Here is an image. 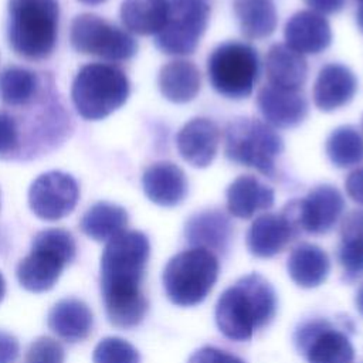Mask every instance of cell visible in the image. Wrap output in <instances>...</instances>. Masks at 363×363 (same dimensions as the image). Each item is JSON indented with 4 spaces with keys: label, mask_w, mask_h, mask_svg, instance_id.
<instances>
[{
    "label": "cell",
    "mask_w": 363,
    "mask_h": 363,
    "mask_svg": "<svg viewBox=\"0 0 363 363\" xmlns=\"http://www.w3.org/2000/svg\"><path fill=\"white\" fill-rule=\"evenodd\" d=\"M149 255V240L136 230L118 234L102 251L101 291L106 316L116 328H135L147 312L142 282Z\"/></svg>",
    "instance_id": "cell-1"
},
{
    "label": "cell",
    "mask_w": 363,
    "mask_h": 363,
    "mask_svg": "<svg viewBox=\"0 0 363 363\" xmlns=\"http://www.w3.org/2000/svg\"><path fill=\"white\" fill-rule=\"evenodd\" d=\"M277 309L274 286L261 274L251 272L238 278L220 295L214 318L218 330L227 339L245 342L272 322Z\"/></svg>",
    "instance_id": "cell-2"
},
{
    "label": "cell",
    "mask_w": 363,
    "mask_h": 363,
    "mask_svg": "<svg viewBox=\"0 0 363 363\" xmlns=\"http://www.w3.org/2000/svg\"><path fill=\"white\" fill-rule=\"evenodd\" d=\"M58 0H9L7 40L11 50L33 61L48 58L57 44Z\"/></svg>",
    "instance_id": "cell-3"
},
{
    "label": "cell",
    "mask_w": 363,
    "mask_h": 363,
    "mask_svg": "<svg viewBox=\"0 0 363 363\" xmlns=\"http://www.w3.org/2000/svg\"><path fill=\"white\" fill-rule=\"evenodd\" d=\"M129 92V79L119 67L91 62L77 72L71 99L79 116L86 121H99L119 109L126 102Z\"/></svg>",
    "instance_id": "cell-4"
},
{
    "label": "cell",
    "mask_w": 363,
    "mask_h": 363,
    "mask_svg": "<svg viewBox=\"0 0 363 363\" xmlns=\"http://www.w3.org/2000/svg\"><path fill=\"white\" fill-rule=\"evenodd\" d=\"M220 264L214 252L189 248L173 255L163 269V288L169 301L177 306L201 303L218 278Z\"/></svg>",
    "instance_id": "cell-5"
},
{
    "label": "cell",
    "mask_w": 363,
    "mask_h": 363,
    "mask_svg": "<svg viewBox=\"0 0 363 363\" xmlns=\"http://www.w3.org/2000/svg\"><path fill=\"white\" fill-rule=\"evenodd\" d=\"M77 252L72 234L64 228H47L35 234L31 251L17 265V279L30 292H45L58 281Z\"/></svg>",
    "instance_id": "cell-6"
},
{
    "label": "cell",
    "mask_w": 363,
    "mask_h": 363,
    "mask_svg": "<svg viewBox=\"0 0 363 363\" xmlns=\"http://www.w3.org/2000/svg\"><path fill=\"white\" fill-rule=\"evenodd\" d=\"M284 142L272 126L252 118H237L225 128V156L238 164L252 167L264 176L275 174V163Z\"/></svg>",
    "instance_id": "cell-7"
},
{
    "label": "cell",
    "mask_w": 363,
    "mask_h": 363,
    "mask_svg": "<svg viewBox=\"0 0 363 363\" xmlns=\"http://www.w3.org/2000/svg\"><path fill=\"white\" fill-rule=\"evenodd\" d=\"M257 51L244 43L230 41L218 45L207 61L213 88L223 96L242 99L251 95L258 78Z\"/></svg>",
    "instance_id": "cell-8"
},
{
    "label": "cell",
    "mask_w": 363,
    "mask_h": 363,
    "mask_svg": "<svg viewBox=\"0 0 363 363\" xmlns=\"http://www.w3.org/2000/svg\"><path fill=\"white\" fill-rule=\"evenodd\" d=\"M69 40L75 51L108 61H126L138 51L136 40L128 31L91 13L72 20Z\"/></svg>",
    "instance_id": "cell-9"
},
{
    "label": "cell",
    "mask_w": 363,
    "mask_h": 363,
    "mask_svg": "<svg viewBox=\"0 0 363 363\" xmlns=\"http://www.w3.org/2000/svg\"><path fill=\"white\" fill-rule=\"evenodd\" d=\"M164 27L156 34V47L167 55H187L197 48L210 18L206 0H167Z\"/></svg>",
    "instance_id": "cell-10"
},
{
    "label": "cell",
    "mask_w": 363,
    "mask_h": 363,
    "mask_svg": "<svg viewBox=\"0 0 363 363\" xmlns=\"http://www.w3.org/2000/svg\"><path fill=\"white\" fill-rule=\"evenodd\" d=\"M343 210L345 200L340 191L330 184H320L313 187L306 197L286 203L281 213L298 233L319 235L336 225Z\"/></svg>",
    "instance_id": "cell-11"
},
{
    "label": "cell",
    "mask_w": 363,
    "mask_h": 363,
    "mask_svg": "<svg viewBox=\"0 0 363 363\" xmlns=\"http://www.w3.org/2000/svg\"><path fill=\"white\" fill-rule=\"evenodd\" d=\"M294 343L308 363H352L354 359L349 336L323 318L302 322L294 333Z\"/></svg>",
    "instance_id": "cell-12"
},
{
    "label": "cell",
    "mask_w": 363,
    "mask_h": 363,
    "mask_svg": "<svg viewBox=\"0 0 363 363\" xmlns=\"http://www.w3.org/2000/svg\"><path fill=\"white\" fill-rule=\"evenodd\" d=\"M79 187L64 172L51 170L40 174L28 189V206L41 220L55 221L68 216L77 206Z\"/></svg>",
    "instance_id": "cell-13"
},
{
    "label": "cell",
    "mask_w": 363,
    "mask_h": 363,
    "mask_svg": "<svg viewBox=\"0 0 363 363\" xmlns=\"http://www.w3.org/2000/svg\"><path fill=\"white\" fill-rule=\"evenodd\" d=\"M257 105L265 122L279 129L295 128L308 115V102L299 89H285L271 84L258 91Z\"/></svg>",
    "instance_id": "cell-14"
},
{
    "label": "cell",
    "mask_w": 363,
    "mask_h": 363,
    "mask_svg": "<svg viewBox=\"0 0 363 363\" xmlns=\"http://www.w3.org/2000/svg\"><path fill=\"white\" fill-rule=\"evenodd\" d=\"M299 233L279 213H265L258 216L247 231V248L258 258H271L279 254Z\"/></svg>",
    "instance_id": "cell-15"
},
{
    "label": "cell",
    "mask_w": 363,
    "mask_h": 363,
    "mask_svg": "<svg viewBox=\"0 0 363 363\" xmlns=\"http://www.w3.org/2000/svg\"><path fill=\"white\" fill-rule=\"evenodd\" d=\"M218 126L207 118H194L183 125L176 136L180 156L193 167H207L217 155Z\"/></svg>",
    "instance_id": "cell-16"
},
{
    "label": "cell",
    "mask_w": 363,
    "mask_h": 363,
    "mask_svg": "<svg viewBox=\"0 0 363 363\" xmlns=\"http://www.w3.org/2000/svg\"><path fill=\"white\" fill-rule=\"evenodd\" d=\"M285 44L299 54H319L332 41L328 20L312 10H302L289 17L284 28Z\"/></svg>",
    "instance_id": "cell-17"
},
{
    "label": "cell",
    "mask_w": 363,
    "mask_h": 363,
    "mask_svg": "<svg viewBox=\"0 0 363 363\" xmlns=\"http://www.w3.org/2000/svg\"><path fill=\"white\" fill-rule=\"evenodd\" d=\"M357 89L354 74L342 64L325 65L313 84V104L323 112H330L349 104Z\"/></svg>",
    "instance_id": "cell-18"
},
{
    "label": "cell",
    "mask_w": 363,
    "mask_h": 363,
    "mask_svg": "<svg viewBox=\"0 0 363 363\" xmlns=\"http://www.w3.org/2000/svg\"><path fill=\"white\" fill-rule=\"evenodd\" d=\"M146 197L162 207H173L182 203L187 194L184 172L172 162H156L142 176Z\"/></svg>",
    "instance_id": "cell-19"
},
{
    "label": "cell",
    "mask_w": 363,
    "mask_h": 363,
    "mask_svg": "<svg viewBox=\"0 0 363 363\" xmlns=\"http://www.w3.org/2000/svg\"><path fill=\"white\" fill-rule=\"evenodd\" d=\"M231 234V223L220 210L196 213L187 220L184 227L186 240L193 248H204L211 252H225Z\"/></svg>",
    "instance_id": "cell-20"
},
{
    "label": "cell",
    "mask_w": 363,
    "mask_h": 363,
    "mask_svg": "<svg viewBox=\"0 0 363 363\" xmlns=\"http://www.w3.org/2000/svg\"><path fill=\"white\" fill-rule=\"evenodd\" d=\"M227 210L237 218H251L272 207L275 194L271 187L250 174L238 176L227 189Z\"/></svg>",
    "instance_id": "cell-21"
},
{
    "label": "cell",
    "mask_w": 363,
    "mask_h": 363,
    "mask_svg": "<svg viewBox=\"0 0 363 363\" xmlns=\"http://www.w3.org/2000/svg\"><path fill=\"white\" fill-rule=\"evenodd\" d=\"M48 328L67 342L85 339L94 325V315L88 305L75 298H65L54 303L48 312Z\"/></svg>",
    "instance_id": "cell-22"
},
{
    "label": "cell",
    "mask_w": 363,
    "mask_h": 363,
    "mask_svg": "<svg viewBox=\"0 0 363 363\" xmlns=\"http://www.w3.org/2000/svg\"><path fill=\"white\" fill-rule=\"evenodd\" d=\"M265 68L269 84L285 89H301L308 75L303 55L282 43L269 47L265 57Z\"/></svg>",
    "instance_id": "cell-23"
},
{
    "label": "cell",
    "mask_w": 363,
    "mask_h": 363,
    "mask_svg": "<svg viewBox=\"0 0 363 363\" xmlns=\"http://www.w3.org/2000/svg\"><path fill=\"white\" fill-rule=\"evenodd\" d=\"M288 275L301 288H316L325 282L330 271L328 254L316 244H298L286 262Z\"/></svg>",
    "instance_id": "cell-24"
},
{
    "label": "cell",
    "mask_w": 363,
    "mask_h": 363,
    "mask_svg": "<svg viewBox=\"0 0 363 363\" xmlns=\"http://www.w3.org/2000/svg\"><path fill=\"white\" fill-rule=\"evenodd\" d=\"M159 89L162 95L174 104H186L200 91V71L187 60H174L159 71Z\"/></svg>",
    "instance_id": "cell-25"
},
{
    "label": "cell",
    "mask_w": 363,
    "mask_h": 363,
    "mask_svg": "<svg viewBox=\"0 0 363 363\" xmlns=\"http://www.w3.org/2000/svg\"><path fill=\"white\" fill-rule=\"evenodd\" d=\"M337 261L347 282L363 277V211H352L343 218Z\"/></svg>",
    "instance_id": "cell-26"
},
{
    "label": "cell",
    "mask_w": 363,
    "mask_h": 363,
    "mask_svg": "<svg viewBox=\"0 0 363 363\" xmlns=\"http://www.w3.org/2000/svg\"><path fill=\"white\" fill-rule=\"evenodd\" d=\"M167 14V0H123L121 4L122 24L139 35H156L164 27Z\"/></svg>",
    "instance_id": "cell-27"
},
{
    "label": "cell",
    "mask_w": 363,
    "mask_h": 363,
    "mask_svg": "<svg viewBox=\"0 0 363 363\" xmlns=\"http://www.w3.org/2000/svg\"><path fill=\"white\" fill-rule=\"evenodd\" d=\"M128 225V213L123 207L98 201L91 206L81 218L82 233L95 241H109L123 233Z\"/></svg>",
    "instance_id": "cell-28"
},
{
    "label": "cell",
    "mask_w": 363,
    "mask_h": 363,
    "mask_svg": "<svg viewBox=\"0 0 363 363\" xmlns=\"http://www.w3.org/2000/svg\"><path fill=\"white\" fill-rule=\"evenodd\" d=\"M234 13L247 38L261 40L277 28L278 14L272 0H235Z\"/></svg>",
    "instance_id": "cell-29"
},
{
    "label": "cell",
    "mask_w": 363,
    "mask_h": 363,
    "mask_svg": "<svg viewBox=\"0 0 363 363\" xmlns=\"http://www.w3.org/2000/svg\"><path fill=\"white\" fill-rule=\"evenodd\" d=\"M40 92V78L23 67H9L0 74V99L10 108L30 105Z\"/></svg>",
    "instance_id": "cell-30"
},
{
    "label": "cell",
    "mask_w": 363,
    "mask_h": 363,
    "mask_svg": "<svg viewBox=\"0 0 363 363\" xmlns=\"http://www.w3.org/2000/svg\"><path fill=\"white\" fill-rule=\"evenodd\" d=\"M326 155L340 169L360 164L363 162L362 135L349 125L333 129L326 140Z\"/></svg>",
    "instance_id": "cell-31"
},
{
    "label": "cell",
    "mask_w": 363,
    "mask_h": 363,
    "mask_svg": "<svg viewBox=\"0 0 363 363\" xmlns=\"http://www.w3.org/2000/svg\"><path fill=\"white\" fill-rule=\"evenodd\" d=\"M92 363H140V354L128 340L118 336H108L95 346Z\"/></svg>",
    "instance_id": "cell-32"
},
{
    "label": "cell",
    "mask_w": 363,
    "mask_h": 363,
    "mask_svg": "<svg viewBox=\"0 0 363 363\" xmlns=\"http://www.w3.org/2000/svg\"><path fill=\"white\" fill-rule=\"evenodd\" d=\"M21 149V133L17 119L0 111V159H10Z\"/></svg>",
    "instance_id": "cell-33"
},
{
    "label": "cell",
    "mask_w": 363,
    "mask_h": 363,
    "mask_svg": "<svg viewBox=\"0 0 363 363\" xmlns=\"http://www.w3.org/2000/svg\"><path fill=\"white\" fill-rule=\"evenodd\" d=\"M27 363H64V349L58 340L41 336L30 345Z\"/></svg>",
    "instance_id": "cell-34"
},
{
    "label": "cell",
    "mask_w": 363,
    "mask_h": 363,
    "mask_svg": "<svg viewBox=\"0 0 363 363\" xmlns=\"http://www.w3.org/2000/svg\"><path fill=\"white\" fill-rule=\"evenodd\" d=\"M187 363H245L241 357L228 353L227 350L204 346L196 350L187 360Z\"/></svg>",
    "instance_id": "cell-35"
},
{
    "label": "cell",
    "mask_w": 363,
    "mask_h": 363,
    "mask_svg": "<svg viewBox=\"0 0 363 363\" xmlns=\"http://www.w3.org/2000/svg\"><path fill=\"white\" fill-rule=\"evenodd\" d=\"M20 346L17 339L4 332L0 330V363H14L18 357Z\"/></svg>",
    "instance_id": "cell-36"
},
{
    "label": "cell",
    "mask_w": 363,
    "mask_h": 363,
    "mask_svg": "<svg viewBox=\"0 0 363 363\" xmlns=\"http://www.w3.org/2000/svg\"><path fill=\"white\" fill-rule=\"evenodd\" d=\"M347 196L357 204L363 206V167L353 170L345 182Z\"/></svg>",
    "instance_id": "cell-37"
},
{
    "label": "cell",
    "mask_w": 363,
    "mask_h": 363,
    "mask_svg": "<svg viewBox=\"0 0 363 363\" xmlns=\"http://www.w3.org/2000/svg\"><path fill=\"white\" fill-rule=\"evenodd\" d=\"M305 4L318 14H333L343 9L345 0H303Z\"/></svg>",
    "instance_id": "cell-38"
},
{
    "label": "cell",
    "mask_w": 363,
    "mask_h": 363,
    "mask_svg": "<svg viewBox=\"0 0 363 363\" xmlns=\"http://www.w3.org/2000/svg\"><path fill=\"white\" fill-rule=\"evenodd\" d=\"M354 303L357 311L363 315V284L359 286L357 292H356V298H354Z\"/></svg>",
    "instance_id": "cell-39"
},
{
    "label": "cell",
    "mask_w": 363,
    "mask_h": 363,
    "mask_svg": "<svg viewBox=\"0 0 363 363\" xmlns=\"http://www.w3.org/2000/svg\"><path fill=\"white\" fill-rule=\"evenodd\" d=\"M356 21H357V26L360 28V31L363 33V3L359 6L357 9V13H356Z\"/></svg>",
    "instance_id": "cell-40"
},
{
    "label": "cell",
    "mask_w": 363,
    "mask_h": 363,
    "mask_svg": "<svg viewBox=\"0 0 363 363\" xmlns=\"http://www.w3.org/2000/svg\"><path fill=\"white\" fill-rule=\"evenodd\" d=\"M4 294H6V281H4L3 274L0 272V302H1L3 298H4Z\"/></svg>",
    "instance_id": "cell-41"
},
{
    "label": "cell",
    "mask_w": 363,
    "mask_h": 363,
    "mask_svg": "<svg viewBox=\"0 0 363 363\" xmlns=\"http://www.w3.org/2000/svg\"><path fill=\"white\" fill-rule=\"evenodd\" d=\"M78 1H81L82 4H86V6H98V4H102L106 0H78Z\"/></svg>",
    "instance_id": "cell-42"
},
{
    "label": "cell",
    "mask_w": 363,
    "mask_h": 363,
    "mask_svg": "<svg viewBox=\"0 0 363 363\" xmlns=\"http://www.w3.org/2000/svg\"><path fill=\"white\" fill-rule=\"evenodd\" d=\"M357 1H360V3H363V0H357Z\"/></svg>",
    "instance_id": "cell-43"
},
{
    "label": "cell",
    "mask_w": 363,
    "mask_h": 363,
    "mask_svg": "<svg viewBox=\"0 0 363 363\" xmlns=\"http://www.w3.org/2000/svg\"><path fill=\"white\" fill-rule=\"evenodd\" d=\"M362 128H363V121H362Z\"/></svg>",
    "instance_id": "cell-44"
}]
</instances>
